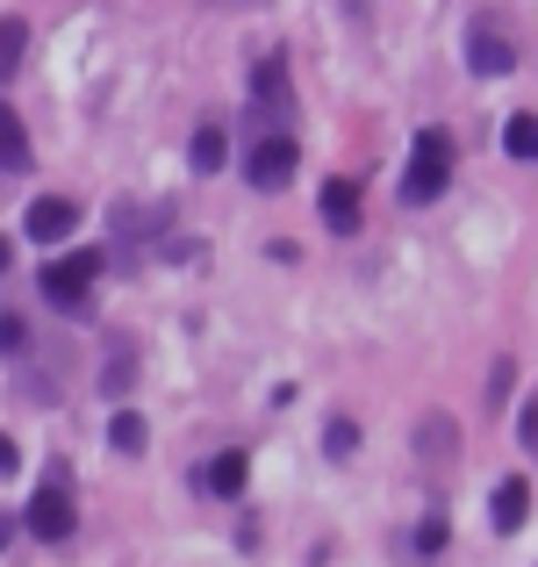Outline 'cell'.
I'll return each instance as SVG.
<instances>
[{
	"mask_svg": "<svg viewBox=\"0 0 538 567\" xmlns=\"http://www.w3.org/2000/svg\"><path fill=\"white\" fill-rule=\"evenodd\" d=\"M251 94H259V109H266V115H273V109L288 115V65H280V58H266V65L251 72Z\"/></svg>",
	"mask_w": 538,
	"mask_h": 567,
	"instance_id": "cell-12",
	"label": "cell"
},
{
	"mask_svg": "<svg viewBox=\"0 0 538 567\" xmlns=\"http://www.w3.org/2000/svg\"><path fill=\"white\" fill-rule=\"evenodd\" d=\"M503 152H510V158H538V115H510V123H503Z\"/></svg>",
	"mask_w": 538,
	"mask_h": 567,
	"instance_id": "cell-16",
	"label": "cell"
},
{
	"mask_svg": "<svg viewBox=\"0 0 538 567\" xmlns=\"http://www.w3.org/2000/svg\"><path fill=\"white\" fill-rule=\"evenodd\" d=\"M0 173H29V130L14 109H0Z\"/></svg>",
	"mask_w": 538,
	"mask_h": 567,
	"instance_id": "cell-10",
	"label": "cell"
},
{
	"mask_svg": "<svg viewBox=\"0 0 538 567\" xmlns=\"http://www.w3.org/2000/svg\"><path fill=\"white\" fill-rule=\"evenodd\" d=\"M245 453H216L208 460V488H216V496H237V488H245Z\"/></svg>",
	"mask_w": 538,
	"mask_h": 567,
	"instance_id": "cell-15",
	"label": "cell"
},
{
	"mask_svg": "<svg viewBox=\"0 0 538 567\" xmlns=\"http://www.w3.org/2000/svg\"><path fill=\"white\" fill-rule=\"evenodd\" d=\"M488 517H496V532H525V517H531V482H525V474H503V482H496Z\"/></svg>",
	"mask_w": 538,
	"mask_h": 567,
	"instance_id": "cell-7",
	"label": "cell"
},
{
	"mask_svg": "<svg viewBox=\"0 0 538 567\" xmlns=\"http://www.w3.org/2000/svg\"><path fill=\"white\" fill-rule=\"evenodd\" d=\"M8 259H14V251H8V237H0V274H8Z\"/></svg>",
	"mask_w": 538,
	"mask_h": 567,
	"instance_id": "cell-22",
	"label": "cell"
},
{
	"mask_svg": "<svg viewBox=\"0 0 538 567\" xmlns=\"http://www.w3.org/2000/svg\"><path fill=\"white\" fill-rule=\"evenodd\" d=\"M416 546H424V554H438V546H445V517H424V532H416Z\"/></svg>",
	"mask_w": 538,
	"mask_h": 567,
	"instance_id": "cell-19",
	"label": "cell"
},
{
	"mask_svg": "<svg viewBox=\"0 0 538 567\" xmlns=\"http://www.w3.org/2000/svg\"><path fill=\"white\" fill-rule=\"evenodd\" d=\"M108 266V251H65V259H51L37 274V288H43V302L51 309H65V317H86V302H94V274Z\"/></svg>",
	"mask_w": 538,
	"mask_h": 567,
	"instance_id": "cell-1",
	"label": "cell"
},
{
	"mask_svg": "<svg viewBox=\"0 0 538 567\" xmlns=\"http://www.w3.org/2000/svg\"><path fill=\"white\" fill-rule=\"evenodd\" d=\"M467 65L482 72V80H503V72L517 65L510 37H503V29H488V22H474V29H467Z\"/></svg>",
	"mask_w": 538,
	"mask_h": 567,
	"instance_id": "cell-6",
	"label": "cell"
},
{
	"mask_svg": "<svg viewBox=\"0 0 538 567\" xmlns=\"http://www.w3.org/2000/svg\"><path fill=\"white\" fill-rule=\"evenodd\" d=\"M187 158H194V173H223V158H230V137H223V123H201V130H194Z\"/></svg>",
	"mask_w": 538,
	"mask_h": 567,
	"instance_id": "cell-11",
	"label": "cell"
},
{
	"mask_svg": "<svg viewBox=\"0 0 538 567\" xmlns=\"http://www.w3.org/2000/svg\"><path fill=\"white\" fill-rule=\"evenodd\" d=\"M29 532H37L43 546L72 539V474H65V467H51V474L37 482V496H29Z\"/></svg>",
	"mask_w": 538,
	"mask_h": 567,
	"instance_id": "cell-3",
	"label": "cell"
},
{
	"mask_svg": "<svg viewBox=\"0 0 538 567\" xmlns=\"http://www.w3.org/2000/svg\"><path fill=\"white\" fill-rule=\"evenodd\" d=\"M453 453H459V424L453 416H424V424H416V460H424V467H445Z\"/></svg>",
	"mask_w": 538,
	"mask_h": 567,
	"instance_id": "cell-8",
	"label": "cell"
},
{
	"mask_svg": "<svg viewBox=\"0 0 538 567\" xmlns=\"http://www.w3.org/2000/svg\"><path fill=\"white\" fill-rule=\"evenodd\" d=\"M0 546H8V525H0Z\"/></svg>",
	"mask_w": 538,
	"mask_h": 567,
	"instance_id": "cell-23",
	"label": "cell"
},
{
	"mask_svg": "<svg viewBox=\"0 0 538 567\" xmlns=\"http://www.w3.org/2000/svg\"><path fill=\"white\" fill-rule=\"evenodd\" d=\"M517 431H525V445H531V453H538V395L525 402V424H517Z\"/></svg>",
	"mask_w": 538,
	"mask_h": 567,
	"instance_id": "cell-20",
	"label": "cell"
},
{
	"mask_svg": "<svg viewBox=\"0 0 538 567\" xmlns=\"http://www.w3.org/2000/svg\"><path fill=\"white\" fill-rule=\"evenodd\" d=\"M445 181H453V137H445V130H416L410 173H402V202H410V208H431L445 194Z\"/></svg>",
	"mask_w": 538,
	"mask_h": 567,
	"instance_id": "cell-2",
	"label": "cell"
},
{
	"mask_svg": "<svg viewBox=\"0 0 538 567\" xmlns=\"http://www.w3.org/2000/svg\"><path fill=\"white\" fill-rule=\"evenodd\" d=\"M294 166H302V158H294V144H288V137H273V130H266V137L251 144V158H245V181L273 194V187H288V181H294Z\"/></svg>",
	"mask_w": 538,
	"mask_h": 567,
	"instance_id": "cell-4",
	"label": "cell"
},
{
	"mask_svg": "<svg viewBox=\"0 0 538 567\" xmlns=\"http://www.w3.org/2000/svg\"><path fill=\"white\" fill-rule=\"evenodd\" d=\"M14 467H22V453H14V439H0V482H8Z\"/></svg>",
	"mask_w": 538,
	"mask_h": 567,
	"instance_id": "cell-21",
	"label": "cell"
},
{
	"mask_svg": "<svg viewBox=\"0 0 538 567\" xmlns=\"http://www.w3.org/2000/svg\"><path fill=\"white\" fill-rule=\"evenodd\" d=\"M323 223H331L338 237L359 230V187L352 181H331V187H323Z\"/></svg>",
	"mask_w": 538,
	"mask_h": 567,
	"instance_id": "cell-9",
	"label": "cell"
},
{
	"mask_svg": "<svg viewBox=\"0 0 538 567\" xmlns=\"http://www.w3.org/2000/svg\"><path fill=\"white\" fill-rule=\"evenodd\" d=\"M0 352H8V360H22V352H29V323L22 317H0Z\"/></svg>",
	"mask_w": 538,
	"mask_h": 567,
	"instance_id": "cell-18",
	"label": "cell"
},
{
	"mask_svg": "<svg viewBox=\"0 0 538 567\" xmlns=\"http://www.w3.org/2000/svg\"><path fill=\"white\" fill-rule=\"evenodd\" d=\"M37 245H65L72 230H80V202H65V194H37L29 202V223H22Z\"/></svg>",
	"mask_w": 538,
	"mask_h": 567,
	"instance_id": "cell-5",
	"label": "cell"
},
{
	"mask_svg": "<svg viewBox=\"0 0 538 567\" xmlns=\"http://www.w3.org/2000/svg\"><path fill=\"white\" fill-rule=\"evenodd\" d=\"M144 439H152V424H144L137 410H115L108 416V445H115V453H144Z\"/></svg>",
	"mask_w": 538,
	"mask_h": 567,
	"instance_id": "cell-13",
	"label": "cell"
},
{
	"mask_svg": "<svg viewBox=\"0 0 538 567\" xmlns=\"http://www.w3.org/2000/svg\"><path fill=\"white\" fill-rule=\"evenodd\" d=\"M22 51H29V22L22 14H0V80L22 65Z\"/></svg>",
	"mask_w": 538,
	"mask_h": 567,
	"instance_id": "cell-14",
	"label": "cell"
},
{
	"mask_svg": "<svg viewBox=\"0 0 538 567\" xmlns=\"http://www.w3.org/2000/svg\"><path fill=\"white\" fill-rule=\"evenodd\" d=\"M323 445H331V460H352V445H359V424H352V416H331Z\"/></svg>",
	"mask_w": 538,
	"mask_h": 567,
	"instance_id": "cell-17",
	"label": "cell"
}]
</instances>
